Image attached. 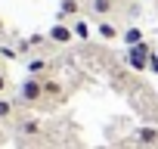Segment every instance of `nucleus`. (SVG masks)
I'll use <instances>...</instances> for the list:
<instances>
[{
	"instance_id": "nucleus-11",
	"label": "nucleus",
	"mask_w": 158,
	"mask_h": 149,
	"mask_svg": "<svg viewBox=\"0 0 158 149\" xmlns=\"http://www.w3.org/2000/svg\"><path fill=\"white\" fill-rule=\"evenodd\" d=\"M127 59H130V65H133L136 71H143V68H146V56H139V53H133V50H130V53H127Z\"/></svg>"
},
{
	"instance_id": "nucleus-15",
	"label": "nucleus",
	"mask_w": 158,
	"mask_h": 149,
	"mask_svg": "<svg viewBox=\"0 0 158 149\" xmlns=\"http://www.w3.org/2000/svg\"><path fill=\"white\" fill-rule=\"evenodd\" d=\"M0 31H3V19H0Z\"/></svg>"
},
{
	"instance_id": "nucleus-13",
	"label": "nucleus",
	"mask_w": 158,
	"mask_h": 149,
	"mask_svg": "<svg viewBox=\"0 0 158 149\" xmlns=\"http://www.w3.org/2000/svg\"><path fill=\"white\" fill-rule=\"evenodd\" d=\"M149 65H152V71L158 74V53H152V56H149Z\"/></svg>"
},
{
	"instance_id": "nucleus-10",
	"label": "nucleus",
	"mask_w": 158,
	"mask_h": 149,
	"mask_svg": "<svg viewBox=\"0 0 158 149\" xmlns=\"http://www.w3.org/2000/svg\"><path fill=\"white\" fill-rule=\"evenodd\" d=\"M71 31H74V37H81V40H87V37H90V25H87L84 19H74Z\"/></svg>"
},
{
	"instance_id": "nucleus-5",
	"label": "nucleus",
	"mask_w": 158,
	"mask_h": 149,
	"mask_svg": "<svg viewBox=\"0 0 158 149\" xmlns=\"http://www.w3.org/2000/svg\"><path fill=\"white\" fill-rule=\"evenodd\" d=\"M77 13H81V0H62L59 19H65V16H74V19H77Z\"/></svg>"
},
{
	"instance_id": "nucleus-1",
	"label": "nucleus",
	"mask_w": 158,
	"mask_h": 149,
	"mask_svg": "<svg viewBox=\"0 0 158 149\" xmlns=\"http://www.w3.org/2000/svg\"><path fill=\"white\" fill-rule=\"evenodd\" d=\"M40 100H47V93H44V78H28L22 81V87H19V103H25V106H34V103H40Z\"/></svg>"
},
{
	"instance_id": "nucleus-12",
	"label": "nucleus",
	"mask_w": 158,
	"mask_h": 149,
	"mask_svg": "<svg viewBox=\"0 0 158 149\" xmlns=\"http://www.w3.org/2000/svg\"><path fill=\"white\" fill-rule=\"evenodd\" d=\"M13 115V103L10 100H0V118H10Z\"/></svg>"
},
{
	"instance_id": "nucleus-3",
	"label": "nucleus",
	"mask_w": 158,
	"mask_h": 149,
	"mask_svg": "<svg viewBox=\"0 0 158 149\" xmlns=\"http://www.w3.org/2000/svg\"><path fill=\"white\" fill-rule=\"evenodd\" d=\"M47 37H50L53 44H59V47H62V44H71V37H74V31H71V28H68L65 22H56V25L50 28V34H47Z\"/></svg>"
},
{
	"instance_id": "nucleus-6",
	"label": "nucleus",
	"mask_w": 158,
	"mask_h": 149,
	"mask_svg": "<svg viewBox=\"0 0 158 149\" xmlns=\"http://www.w3.org/2000/svg\"><path fill=\"white\" fill-rule=\"evenodd\" d=\"M96 28H99V34H102L106 40H118V37H121V31H118L112 22H106V19H99V25H96Z\"/></svg>"
},
{
	"instance_id": "nucleus-7",
	"label": "nucleus",
	"mask_w": 158,
	"mask_h": 149,
	"mask_svg": "<svg viewBox=\"0 0 158 149\" xmlns=\"http://www.w3.org/2000/svg\"><path fill=\"white\" fill-rule=\"evenodd\" d=\"M44 93H47V96H53V100H62V84H59V81L44 78Z\"/></svg>"
},
{
	"instance_id": "nucleus-9",
	"label": "nucleus",
	"mask_w": 158,
	"mask_h": 149,
	"mask_svg": "<svg viewBox=\"0 0 158 149\" xmlns=\"http://www.w3.org/2000/svg\"><path fill=\"white\" fill-rule=\"evenodd\" d=\"M121 40L130 44V47H136V44H143V31H139V28H127V31L121 34Z\"/></svg>"
},
{
	"instance_id": "nucleus-8",
	"label": "nucleus",
	"mask_w": 158,
	"mask_h": 149,
	"mask_svg": "<svg viewBox=\"0 0 158 149\" xmlns=\"http://www.w3.org/2000/svg\"><path fill=\"white\" fill-rule=\"evenodd\" d=\"M19 130H22L25 137H34V134H40V121H37V118H25V121L19 124Z\"/></svg>"
},
{
	"instance_id": "nucleus-14",
	"label": "nucleus",
	"mask_w": 158,
	"mask_h": 149,
	"mask_svg": "<svg viewBox=\"0 0 158 149\" xmlns=\"http://www.w3.org/2000/svg\"><path fill=\"white\" fill-rule=\"evenodd\" d=\"M6 90V78H3V71H0V93Z\"/></svg>"
},
{
	"instance_id": "nucleus-2",
	"label": "nucleus",
	"mask_w": 158,
	"mask_h": 149,
	"mask_svg": "<svg viewBox=\"0 0 158 149\" xmlns=\"http://www.w3.org/2000/svg\"><path fill=\"white\" fill-rule=\"evenodd\" d=\"M118 10H121V3H118V0H90V13H93V16H99V19L115 16Z\"/></svg>"
},
{
	"instance_id": "nucleus-4",
	"label": "nucleus",
	"mask_w": 158,
	"mask_h": 149,
	"mask_svg": "<svg viewBox=\"0 0 158 149\" xmlns=\"http://www.w3.org/2000/svg\"><path fill=\"white\" fill-rule=\"evenodd\" d=\"M47 71H50V62H47V59H40V56H37V59H31V62H28V74H31V78H44Z\"/></svg>"
}]
</instances>
